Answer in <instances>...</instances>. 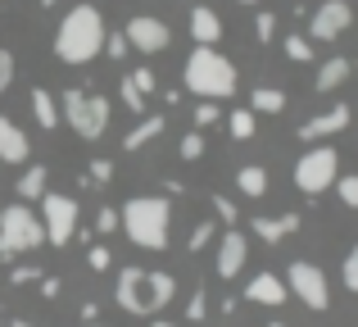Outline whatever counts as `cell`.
Returning a JSON list of instances; mask_svg holds the SVG:
<instances>
[{
    "label": "cell",
    "instance_id": "f546056e",
    "mask_svg": "<svg viewBox=\"0 0 358 327\" xmlns=\"http://www.w3.org/2000/svg\"><path fill=\"white\" fill-rule=\"evenodd\" d=\"M209 241H213V218H200V223H195V232H191V250L200 255Z\"/></svg>",
    "mask_w": 358,
    "mask_h": 327
},
{
    "label": "cell",
    "instance_id": "d4e9b609",
    "mask_svg": "<svg viewBox=\"0 0 358 327\" xmlns=\"http://www.w3.org/2000/svg\"><path fill=\"white\" fill-rule=\"evenodd\" d=\"M231 137H236V141H250L254 137V114L250 109H231Z\"/></svg>",
    "mask_w": 358,
    "mask_h": 327
},
{
    "label": "cell",
    "instance_id": "60d3db41",
    "mask_svg": "<svg viewBox=\"0 0 358 327\" xmlns=\"http://www.w3.org/2000/svg\"><path fill=\"white\" fill-rule=\"evenodd\" d=\"M96 228H100V237H105V232H118V209H100Z\"/></svg>",
    "mask_w": 358,
    "mask_h": 327
},
{
    "label": "cell",
    "instance_id": "484cf974",
    "mask_svg": "<svg viewBox=\"0 0 358 327\" xmlns=\"http://www.w3.org/2000/svg\"><path fill=\"white\" fill-rule=\"evenodd\" d=\"M122 105H127L136 118H145V114H150V109H145V96H141V91L131 87V78H122Z\"/></svg>",
    "mask_w": 358,
    "mask_h": 327
},
{
    "label": "cell",
    "instance_id": "f1b7e54d",
    "mask_svg": "<svg viewBox=\"0 0 358 327\" xmlns=\"http://www.w3.org/2000/svg\"><path fill=\"white\" fill-rule=\"evenodd\" d=\"M222 118V109L213 105V100H200V105H195V127H213Z\"/></svg>",
    "mask_w": 358,
    "mask_h": 327
},
{
    "label": "cell",
    "instance_id": "4dcf8cb0",
    "mask_svg": "<svg viewBox=\"0 0 358 327\" xmlns=\"http://www.w3.org/2000/svg\"><path fill=\"white\" fill-rule=\"evenodd\" d=\"M41 268H36V264H14V273H9V282H14V286H27V282H41Z\"/></svg>",
    "mask_w": 358,
    "mask_h": 327
},
{
    "label": "cell",
    "instance_id": "6da1fadb",
    "mask_svg": "<svg viewBox=\"0 0 358 327\" xmlns=\"http://www.w3.org/2000/svg\"><path fill=\"white\" fill-rule=\"evenodd\" d=\"M100 50H105V18L91 5L69 9L59 32H55V55H59L64 64H91Z\"/></svg>",
    "mask_w": 358,
    "mask_h": 327
},
{
    "label": "cell",
    "instance_id": "f6af8a7d",
    "mask_svg": "<svg viewBox=\"0 0 358 327\" xmlns=\"http://www.w3.org/2000/svg\"><path fill=\"white\" fill-rule=\"evenodd\" d=\"M0 64H14V55H9V50H0Z\"/></svg>",
    "mask_w": 358,
    "mask_h": 327
},
{
    "label": "cell",
    "instance_id": "7a4b0ae2",
    "mask_svg": "<svg viewBox=\"0 0 358 327\" xmlns=\"http://www.w3.org/2000/svg\"><path fill=\"white\" fill-rule=\"evenodd\" d=\"M168 200L164 195H131L118 209V228L131 237V246L141 250H164L168 246Z\"/></svg>",
    "mask_w": 358,
    "mask_h": 327
},
{
    "label": "cell",
    "instance_id": "52a82bcc",
    "mask_svg": "<svg viewBox=\"0 0 358 327\" xmlns=\"http://www.w3.org/2000/svg\"><path fill=\"white\" fill-rule=\"evenodd\" d=\"M41 232H45L50 246H69V241L78 237V200L45 191L41 195Z\"/></svg>",
    "mask_w": 358,
    "mask_h": 327
},
{
    "label": "cell",
    "instance_id": "d6a6232c",
    "mask_svg": "<svg viewBox=\"0 0 358 327\" xmlns=\"http://www.w3.org/2000/svg\"><path fill=\"white\" fill-rule=\"evenodd\" d=\"M87 264L96 268V273H105V268H114V250H105V246H91V250H87Z\"/></svg>",
    "mask_w": 358,
    "mask_h": 327
},
{
    "label": "cell",
    "instance_id": "e0dca14e",
    "mask_svg": "<svg viewBox=\"0 0 358 327\" xmlns=\"http://www.w3.org/2000/svg\"><path fill=\"white\" fill-rule=\"evenodd\" d=\"M299 214H268V218H254V237H263V241H281V237H290V232H299Z\"/></svg>",
    "mask_w": 358,
    "mask_h": 327
},
{
    "label": "cell",
    "instance_id": "f907efd6",
    "mask_svg": "<svg viewBox=\"0 0 358 327\" xmlns=\"http://www.w3.org/2000/svg\"><path fill=\"white\" fill-rule=\"evenodd\" d=\"M268 327H286V323H268Z\"/></svg>",
    "mask_w": 358,
    "mask_h": 327
},
{
    "label": "cell",
    "instance_id": "cb8c5ba5",
    "mask_svg": "<svg viewBox=\"0 0 358 327\" xmlns=\"http://www.w3.org/2000/svg\"><path fill=\"white\" fill-rule=\"evenodd\" d=\"M236 191L241 195H250V200H259V195L263 191H268V173H263V168H241V173H236Z\"/></svg>",
    "mask_w": 358,
    "mask_h": 327
},
{
    "label": "cell",
    "instance_id": "b9f144b4",
    "mask_svg": "<svg viewBox=\"0 0 358 327\" xmlns=\"http://www.w3.org/2000/svg\"><path fill=\"white\" fill-rule=\"evenodd\" d=\"M36 286H41V295H45V300H55V295H59V282H55V277H41Z\"/></svg>",
    "mask_w": 358,
    "mask_h": 327
},
{
    "label": "cell",
    "instance_id": "7c38bea8",
    "mask_svg": "<svg viewBox=\"0 0 358 327\" xmlns=\"http://www.w3.org/2000/svg\"><path fill=\"white\" fill-rule=\"evenodd\" d=\"M245 259H250V246H245V237L231 228L227 237L218 241V277H227V282H231V277L245 268Z\"/></svg>",
    "mask_w": 358,
    "mask_h": 327
},
{
    "label": "cell",
    "instance_id": "836d02e7",
    "mask_svg": "<svg viewBox=\"0 0 358 327\" xmlns=\"http://www.w3.org/2000/svg\"><path fill=\"white\" fill-rule=\"evenodd\" d=\"M341 277H345V286H350V291L358 295V246L350 250V255H345V268H341Z\"/></svg>",
    "mask_w": 358,
    "mask_h": 327
},
{
    "label": "cell",
    "instance_id": "7dc6e473",
    "mask_svg": "<svg viewBox=\"0 0 358 327\" xmlns=\"http://www.w3.org/2000/svg\"><path fill=\"white\" fill-rule=\"evenodd\" d=\"M150 327H173V323H164V319H155V323H150Z\"/></svg>",
    "mask_w": 358,
    "mask_h": 327
},
{
    "label": "cell",
    "instance_id": "9a60e30c",
    "mask_svg": "<svg viewBox=\"0 0 358 327\" xmlns=\"http://www.w3.org/2000/svg\"><path fill=\"white\" fill-rule=\"evenodd\" d=\"M191 36H195V46H218L222 41V18L209 5H195L191 9Z\"/></svg>",
    "mask_w": 358,
    "mask_h": 327
},
{
    "label": "cell",
    "instance_id": "8d00e7d4",
    "mask_svg": "<svg viewBox=\"0 0 358 327\" xmlns=\"http://www.w3.org/2000/svg\"><path fill=\"white\" fill-rule=\"evenodd\" d=\"M204 155V137L200 132H186L182 137V160H200Z\"/></svg>",
    "mask_w": 358,
    "mask_h": 327
},
{
    "label": "cell",
    "instance_id": "bcb514c9",
    "mask_svg": "<svg viewBox=\"0 0 358 327\" xmlns=\"http://www.w3.org/2000/svg\"><path fill=\"white\" fill-rule=\"evenodd\" d=\"M9 327H32V323H27V319H14V323H9Z\"/></svg>",
    "mask_w": 358,
    "mask_h": 327
},
{
    "label": "cell",
    "instance_id": "2e32d148",
    "mask_svg": "<svg viewBox=\"0 0 358 327\" xmlns=\"http://www.w3.org/2000/svg\"><path fill=\"white\" fill-rule=\"evenodd\" d=\"M27 151H32V146H27V137L18 132V123H9V118L0 114V160L5 164H23Z\"/></svg>",
    "mask_w": 358,
    "mask_h": 327
},
{
    "label": "cell",
    "instance_id": "ffe728a7",
    "mask_svg": "<svg viewBox=\"0 0 358 327\" xmlns=\"http://www.w3.org/2000/svg\"><path fill=\"white\" fill-rule=\"evenodd\" d=\"M345 78H350V60H345V55H336V60H327L322 69H317V82H313V87L317 91H336Z\"/></svg>",
    "mask_w": 358,
    "mask_h": 327
},
{
    "label": "cell",
    "instance_id": "9c48e42d",
    "mask_svg": "<svg viewBox=\"0 0 358 327\" xmlns=\"http://www.w3.org/2000/svg\"><path fill=\"white\" fill-rule=\"evenodd\" d=\"M122 36H127V46H136L141 55H159L168 41H173L168 23H164V18H150V14H136L127 27H122Z\"/></svg>",
    "mask_w": 358,
    "mask_h": 327
},
{
    "label": "cell",
    "instance_id": "d590c367",
    "mask_svg": "<svg viewBox=\"0 0 358 327\" xmlns=\"http://www.w3.org/2000/svg\"><path fill=\"white\" fill-rule=\"evenodd\" d=\"M272 32H277V14H268V9H263V14L254 18V36H259V41H272Z\"/></svg>",
    "mask_w": 358,
    "mask_h": 327
},
{
    "label": "cell",
    "instance_id": "4316f807",
    "mask_svg": "<svg viewBox=\"0 0 358 327\" xmlns=\"http://www.w3.org/2000/svg\"><path fill=\"white\" fill-rule=\"evenodd\" d=\"M286 55L295 64H308L313 60V41H308V36H286Z\"/></svg>",
    "mask_w": 358,
    "mask_h": 327
},
{
    "label": "cell",
    "instance_id": "7402d4cb",
    "mask_svg": "<svg viewBox=\"0 0 358 327\" xmlns=\"http://www.w3.org/2000/svg\"><path fill=\"white\" fill-rule=\"evenodd\" d=\"M14 186H18V200H23V204L41 200V195H45V168H41V164H32V168H27V173L18 177Z\"/></svg>",
    "mask_w": 358,
    "mask_h": 327
},
{
    "label": "cell",
    "instance_id": "8fae6325",
    "mask_svg": "<svg viewBox=\"0 0 358 327\" xmlns=\"http://www.w3.org/2000/svg\"><path fill=\"white\" fill-rule=\"evenodd\" d=\"M286 282H281L277 273H259V277H250V286H245V300H254V305H268V309H281L286 305Z\"/></svg>",
    "mask_w": 358,
    "mask_h": 327
},
{
    "label": "cell",
    "instance_id": "d6986e66",
    "mask_svg": "<svg viewBox=\"0 0 358 327\" xmlns=\"http://www.w3.org/2000/svg\"><path fill=\"white\" fill-rule=\"evenodd\" d=\"M159 132H164V114H145V118H141V123L131 127L127 137H122V151H131V155H136L141 146H145V141H155Z\"/></svg>",
    "mask_w": 358,
    "mask_h": 327
},
{
    "label": "cell",
    "instance_id": "4fadbf2b",
    "mask_svg": "<svg viewBox=\"0 0 358 327\" xmlns=\"http://www.w3.org/2000/svg\"><path fill=\"white\" fill-rule=\"evenodd\" d=\"M345 127H350V105H336V109H327V114L308 118V123L299 127V137H304V141H317V137H331V132H345Z\"/></svg>",
    "mask_w": 358,
    "mask_h": 327
},
{
    "label": "cell",
    "instance_id": "7bdbcfd3",
    "mask_svg": "<svg viewBox=\"0 0 358 327\" xmlns=\"http://www.w3.org/2000/svg\"><path fill=\"white\" fill-rule=\"evenodd\" d=\"M96 319H100V305L87 300V305H82V323H96Z\"/></svg>",
    "mask_w": 358,
    "mask_h": 327
},
{
    "label": "cell",
    "instance_id": "3957f363",
    "mask_svg": "<svg viewBox=\"0 0 358 327\" xmlns=\"http://www.w3.org/2000/svg\"><path fill=\"white\" fill-rule=\"evenodd\" d=\"M186 87L200 100H222L236 91V69H231L227 55H218L213 46H195L191 60H186Z\"/></svg>",
    "mask_w": 358,
    "mask_h": 327
},
{
    "label": "cell",
    "instance_id": "681fc988",
    "mask_svg": "<svg viewBox=\"0 0 358 327\" xmlns=\"http://www.w3.org/2000/svg\"><path fill=\"white\" fill-rule=\"evenodd\" d=\"M241 5H259V0H241Z\"/></svg>",
    "mask_w": 358,
    "mask_h": 327
},
{
    "label": "cell",
    "instance_id": "603a6c76",
    "mask_svg": "<svg viewBox=\"0 0 358 327\" xmlns=\"http://www.w3.org/2000/svg\"><path fill=\"white\" fill-rule=\"evenodd\" d=\"M32 114H36V123H41V127H59V105H55V96H50V91H41V87L32 91Z\"/></svg>",
    "mask_w": 358,
    "mask_h": 327
},
{
    "label": "cell",
    "instance_id": "c3c4849f",
    "mask_svg": "<svg viewBox=\"0 0 358 327\" xmlns=\"http://www.w3.org/2000/svg\"><path fill=\"white\" fill-rule=\"evenodd\" d=\"M41 5H59V0H41Z\"/></svg>",
    "mask_w": 358,
    "mask_h": 327
},
{
    "label": "cell",
    "instance_id": "ac0fdd59",
    "mask_svg": "<svg viewBox=\"0 0 358 327\" xmlns=\"http://www.w3.org/2000/svg\"><path fill=\"white\" fill-rule=\"evenodd\" d=\"M145 314H155V309H164L168 300H173V291H177V282H173V273H145Z\"/></svg>",
    "mask_w": 358,
    "mask_h": 327
},
{
    "label": "cell",
    "instance_id": "5bb4252c",
    "mask_svg": "<svg viewBox=\"0 0 358 327\" xmlns=\"http://www.w3.org/2000/svg\"><path fill=\"white\" fill-rule=\"evenodd\" d=\"M141 291H145V273H141V268H122L114 295H118V305L127 314H145V309H141Z\"/></svg>",
    "mask_w": 358,
    "mask_h": 327
},
{
    "label": "cell",
    "instance_id": "74e56055",
    "mask_svg": "<svg viewBox=\"0 0 358 327\" xmlns=\"http://www.w3.org/2000/svg\"><path fill=\"white\" fill-rule=\"evenodd\" d=\"M87 177H91V186L109 182V177H114V164H109V160H91V168H87Z\"/></svg>",
    "mask_w": 358,
    "mask_h": 327
},
{
    "label": "cell",
    "instance_id": "5b68a950",
    "mask_svg": "<svg viewBox=\"0 0 358 327\" xmlns=\"http://www.w3.org/2000/svg\"><path fill=\"white\" fill-rule=\"evenodd\" d=\"M64 118L82 141H100L109 127V100L91 91H64Z\"/></svg>",
    "mask_w": 358,
    "mask_h": 327
},
{
    "label": "cell",
    "instance_id": "ab89813d",
    "mask_svg": "<svg viewBox=\"0 0 358 327\" xmlns=\"http://www.w3.org/2000/svg\"><path fill=\"white\" fill-rule=\"evenodd\" d=\"M204 305H209V300H204V291H191V300H186V319L200 323L204 319Z\"/></svg>",
    "mask_w": 358,
    "mask_h": 327
},
{
    "label": "cell",
    "instance_id": "30bf717a",
    "mask_svg": "<svg viewBox=\"0 0 358 327\" xmlns=\"http://www.w3.org/2000/svg\"><path fill=\"white\" fill-rule=\"evenodd\" d=\"M350 27V5L345 0H322L308 18V41H336Z\"/></svg>",
    "mask_w": 358,
    "mask_h": 327
},
{
    "label": "cell",
    "instance_id": "f35d334b",
    "mask_svg": "<svg viewBox=\"0 0 358 327\" xmlns=\"http://www.w3.org/2000/svg\"><path fill=\"white\" fill-rule=\"evenodd\" d=\"M209 204H213V214H218V218H222V223H236V218H241V214H236V204H231V200H227V195H213V200H209Z\"/></svg>",
    "mask_w": 358,
    "mask_h": 327
},
{
    "label": "cell",
    "instance_id": "e575fe53",
    "mask_svg": "<svg viewBox=\"0 0 358 327\" xmlns=\"http://www.w3.org/2000/svg\"><path fill=\"white\" fill-rule=\"evenodd\" d=\"M127 50H131V46H127V36H122V32H105V55H109V60H122Z\"/></svg>",
    "mask_w": 358,
    "mask_h": 327
},
{
    "label": "cell",
    "instance_id": "44dd1931",
    "mask_svg": "<svg viewBox=\"0 0 358 327\" xmlns=\"http://www.w3.org/2000/svg\"><path fill=\"white\" fill-rule=\"evenodd\" d=\"M281 109H286V91H277V87H254L250 114H281Z\"/></svg>",
    "mask_w": 358,
    "mask_h": 327
},
{
    "label": "cell",
    "instance_id": "ba28073f",
    "mask_svg": "<svg viewBox=\"0 0 358 327\" xmlns=\"http://www.w3.org/2000/svg\"><path fill=\"white\" fill-rule=\"evenodd\" d=\"M286 291H295L299 300L308 305V309L322 314L327 305H331V286H327V273L317 264H308V259H295L286 273Z\"/></svg>",
    "mask_w": 358,
    "mask_h": 327
},
{
    "label": "cell",
    "instance_id": "ee69618b",
    "mask_svg": "<svg viewBox=\"0 0 358 327\" xmlns=\"http://www.w3.org/2000/svg\"><path fill=\"white\" fill-rule=\"evenodd\" d=\"M9 82H14V64H0V91H5Z\"/></svg>",
    "mask_w": 358,
    "mask_h": 327
},
{
    "label": "cell",
    "instance_id": "8992f818",
    "mask_svg": "<svg viewBox=\"0 0 358 327\" xmlns=\"http://www.w3.org/2000/svg\"><path fill=\"white\" fill-rule=\"evenodd\" d=\"M336 177H341V160H336L331 146H317V151H308L304 160L295 164V182L304 195H322L336 186Z\"/></svg>",
    "mask_w": 358,
    "mask_h": 327
},
{
    "label": "cell",
    "instance_id": "1f68e13d",
    "mask_svg": "<svg viewBox=\"0 0 358 327\" xmlns=\"http://www.w3.org/2000/svg\"><path fill=\"white\" fill-rule=\"evenodd\" d=\"M127 78H131V87H136L145 100L155 96V69H136V73H127Z\"/></svg>",
    "mask_w": 358,
    "mask_h": 327
},
{
    "label": "cell",
    "instance_id": "277c9868",
    "mask_svg": "<svg viewBox=\"0 0 358 327\" xmlns=\"http://www.w3.org/2000/svg\"><path fill=\"white\" fill-rule=\"evenodd\" d=\"M41 241H45L41 218H36V214L27 209L23 200H18V204H5V209H0V259L32 255Z\"/></svg>",
    "mask_w": 358,
    "mask_h": 327
},
{
    "label": "cell",
    "instance_id": "83f0119b",
    "mask_svg": "<svg viewBox=\"0 0 358 327\" xmlns=\"http://www.w3.org/2000/svg\"><path fill=\"white\" fill-rule=\"evenodd\" d=\"M336 191H341V200L350 204V209H358V173H350V177H336Z\"/></svg>",
    "mask_w": 358,
    "mask_h": 327
},
{
    "label": "cell",
    "instance_id": "816d5d0a",
    "mask_svg": "<svg viewBox=\"0 0 358 327\" xmlns=\"http://www.w3.org/2000/svg\"><path fill=\"white\" fill-rule=\"evenodd\" d=\"M87 327H105V323H87Z\"/></svg>",
    "mask_w": 358,
    "mask_h": 327
}]
</instances>
